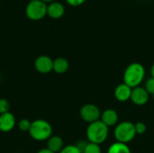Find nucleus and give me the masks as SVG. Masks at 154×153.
<instances>
[{
    "instance_id": "obj_1",
    "label": "nucleus",
    "mask_w": 154,
    "mask_h": 153,
    "mask_svg": "<svg viewBox=\"0 0 154 153\" xmlns=\"http://www.w3.org/2000/svg\"><path fill=\"white\" fill-rule=\"evenodd\" d=\"M145 68L142 63L133 62L129 64L124 72V83L132 88L141 86L145 78Z\"/></svg>"
},
{
    "instance_id": "obj_2",
    "label": "nucleus",
    "mask_w": 154,
    "mask_h": 153,
    "mask_svg": "<svg viewBox=\"0 0 154 153\" xmlns=\"http://www.w3.org/2000/svg\"><path fill=\"white\" fill-rule=\"evenodd\" d=\"M28 133L31 138L36 142H47L48 139L53 135V129L48 121L43 119H36L32 122Z\"/></svg>"
},
{
    "instance_id": "obj_3",
    "label": "nucleus",
    "mask_w": 154,
    "mask_h": 153,
    "mask_svg": "<svg viewBox=\"0 0 154 153\" xmlns=\"http://www.w3.org/2000/svg\"><path fill=\"white\" fill-rule=\"evenodd\" d=\"M109 128L100 120L89 124L86 130V136L88 142L99 145L104 143L107 140Z\"/></svg>"
},
{
    "instance_id": "obj_4",
    "label": "nucleus",
    "mask_w": 154,
    "mask_h": 153,
    "mask_svg": "<svg viewBox=\"0 0 154 153\" xmlns=\"http://www.w3.org/2000/svg\"><path fill=\"white\" fill-rule=\"evenodd\" d=\"M137 135L134 124L130 121H124L118 123L114 130V137L116 142L122 143L131 142Z\"/></svg>"
},
{
    "instance_id": "obj_5",
    "label": "nucleus",
    "mask_w": 154,
    "mask_h": 153,
    "mask_svg": "<svg viewBox=\"0 0 154 153\" xmlns=\"http://www.w3.org/2000/svg\"><path fill=\"white\" fill-rule=\"evenodd\" d=\"M25 14L32 21H40L47 15V4L41 0L30 1L25 7Z\"/></svg>"
},
{
    "instance_id": "obj_6",
    "label": "nucleus",
    "mask_w": 154,
    "mask_h": 153,
    "mask_svg": "<svg viewBox=\"0 0 154 153\" xmlns=\"http://www.w3.org/2000/svg\"><path fill=\"white\" fill-rule=\"evenodd\" d=\"M79 115L84 122L89 124L100 120L101 111L99 107L94 104H86L80 108Z\"/></svg>"
},
{
    "instance_id": "obj_7",
    "label": "nucleus",
    "mask_w": 154,
    "mask_h": 153,
    "mask_svg": "<svg viewBox=\"0 0 154 153\" xmlns=\"http://www.w3.org/2000/svg\"><path fill=\"white\" fill-rule=\"evenodd\" d=\"M34 69L40 74H48L53 70V60L47 55H40L34 60Z\"/></svg>"
},
{
    "instance_id": "obj_8",
    "label": "nucleus",
    "mask_w": 154,
    "mask_h": 153,
    "mask_svg": "<svg viewBox=\"0 0 154 153\" xmlns=\"http://www.w3.org/2000/svg\"><path fill=\"white\" fill-rule=\"evenodd\" d=\"M150 95L147 92V90L144 88V87L139 86L137 87H134L132 89V94H131V101L133 104L138 106H143L146 105L149 102L150 99Z\"/></svg>"
},
{
    "instance_id": "obj_9",
    "label": "nucleus",
    "mask_w": 154,
    "mask_h": 153,
    "mask_svg": "<svg viewBox=\"0 0 154 153\" xmlns=\"http://www.w3.org/2000/svg\"><path fill=\"white\" fill-rule=\"evenodd\" d=\"M17 125L15 116L11 113H5L0 115V132L10 133Z\"/></svg>"
},
{
    "instance_id": "obj_10",
    "label": "nucleus",
    "mask_w": 154,
    "mask_h": 153,
    "mask_svg": "<svg viewBox=\"0 0 154 153\" xmlns=\"http://www.w3.org/2000/svg\"><path fill=\"white\" fill-rule=\"evenodd\" d=\"M100 121L104 123L108 128L109 127H116L119 121V115L118 113L112 108H107L104 112L101 113Z\"/></svg>"
},
{
    "instance_id": "obj_11",
    "label": "nucleus",
    "mask_w": 154,
    "mask_h": 153,
    "mask_svg": "<svg viewBox=\"0 0 154 153\" xmlns=\"http://www.w3.org/2000/svg\"><path fill=\"white\" fill-rule=\"evenodd\" d=\"M65 14V6L62 3L53 1L47 5V15L52 19H60Z\"/></svg>"
},
{
    "instance_id": "obj_12",
    "label": "nucleus",
    "mask_w": 154,
    "mask_h": 153,
    "mask_svg": "<svg viewBox=\"0 0 154 153\" xmlns=\"http://www.w3.org/2000/svg\"><path fill=\"white\" fill-rule=\"evenodd\" d=\"M132 87L127 86L125 83L119 84L114 91L115 98L119 102H126L131 99V94H132Z\"/></svg>"
},
{
    "instance_id": "obj_13",
    "label": "nucleus",
    "mask_w": 154,
    "mask_h": 153,
    "mask_svg": "<svg viewBox=\"0 0 154 153\" xmlns=\"http://www.w3.org/2000/svg\"><path fill=\"white\" fill-rule=\"evenodd\" d=\"M63 139L59 135H52L47 141L46 148L54 153H59L64 148Z\"/></svg>"
},
{
    "instance_id": "obj_14",
    "label": "nucleus",
    "mask_w": 154,
    "mask_h": 153,
    "mask_svg": "<svg viewBox=\"0 0 154 153\" xmlns=\"http://www.w3.org/2000/svg\"><path fill=\"white\" fill-rule=\"evenodd\" d=\"M69 69V62L63 57H59L53 60V71L57 74H64Z\"/></svg>"
},
{
    "instance_id": "obj_15",
    "label": "nucleus",
    "mask_w": 154,
    "mask_h": 153,
    "mask_svg": "<svg viewBox=\"0 0 154 153\" xmlns=\"http://www.w3.org/2000/svg\"><path fill=\"white\" fill-rule=\"evenodd\" d=\"M106 153H132V151L127 144L116 142L109 146Z\"/></svg>"
},
{
    "instance_id": "obj_16",
    "label": "nucleus",
    "mask_w": 154,
    "mask_h": 153,
    "mask_svg": "<svg viewBox=\"0 0 154 153\" xmlns=\"http://www.w3.org/2000/svg\"><path fill=\"white\" fill-rule=\"evenodd\" d=\"M82 153H102V150L99 144L87 142L86 146L82 150Z\"/></svg>"
},
{
    "instance_id": "obj_17",
    "label": "nucleus",
    "mask_w": 154,
    "mask_h": 153,
    "mask_svg": "<svg viewBox=\"0 0 154 153\" xmlns=\"http://www.w3.org/2000/svg\"><path fill=\"white\" fill-rule=\"evenodd\" d=\"M31 124H32V122L28 119H22L20 120L18 123H17V127L18 129L21 131V132H23V133H26V132H29L30 130V127H31Z\"/></svg>"
},
{
    "instance_id": "obj_18",
    "label": "nucleus",
    "mask_w": 154,
    "mask_h": 153,
    "mask_svg": "<svg viewBox=\"0 0 154 153\" xmlns=\"http://www.w3.org/2000/svg\"><path fill=\"white\" fill-rule=\"evenodd\" d=\"M59 153H82V151L76 144H69L64 146Z\"/></svg>"
},
{
    "instance_id": "obj_19",
    "label": "nucleus",
    "mask_w": 154,
    "mask_h": 153,
    "mask_svg": "<svg viewBox=\"0 0 154 153\" xmlns=\"http://www.w3.org/2000/svg\"><path fill=\"white\" fill-rule=\"evenodd\" d=\"M10 103L5 98H0V115L10 112Z\"/></svg>"
},
{
    "instance_id": "obj_20",
    "label": "nucleus",
    "mask_w": 154,
    "mask_h": 153,
    "mask_svg": "<svg viewBox=\"0 0 154 153\" xmlns=\"http://www.w3.org/2000/svg\"><path fill=\"white\" fill-rule=\"evenodd\" d=\"M144 88L147 90V92L149 93L150 96H153L154 98V78H149L144 85Z\"/></svg>"
},
{
    "instance_id": "obj_21",
    "label": "nucleus",
    "mask_w": 154,
    "mask_h": 153,
    "mask_svg": "<svg viewBox=\"0 0 154 153\" xmlns=\"http://www.w3.org/2000/svg\"><path fill=\"white\" fill-rule=\"evenodd\" d=\"M134 127H135L136 133L137 134H140V135L145 133L146 131H147V125H146V124L143 123V122H141V121L135 123L134 124Z\"/></svg>"
},
{
    "instance_id": "obj_22",
    "label": "nucleus",
    "mask_w": 154,
    "mask_h": 153,
    "mask_svg": "<svg viewBox=\"0 0 154 153\" xmlns=\"http://www.w3.org/2000/svg\"><path fill=\"white\" fill-rule=\"evenodd\" d=\"M87 0H66L68 5H69L70 6H74V7L82 5Z\"/></svg>"
},
{
    "instance_id": "obj_23",
    "label": "nucleus",
    "mask_w": 154,
    "mask_h": 153,
    "mask_svg": "<svg viewBox=\"0 0 154 153\" xmlns=\"http://www.w3.org/2000/svg\"><path fill=\"white\" fill-rule=\"evenodd\" d=\"M37 153H54L52 152L51 151H50L49 149H47V148H43V149H41V150H39Z\"/></svg>"
},
{
    "instance_id": "obj_24",
    "label": "nucleus",
    "mask_w": 154,
    "mask_h": 153,
    "mask_svg": "<svg viewBox=\"0 0 154 153\" xmlns=\"http://www.w3.org/2000/svg\"><path fill=\"white\" fill-rule=\"evenodd\" d=\"M150 72H151V77L154 78V63L152 65V67H151V70H150Z\"/></svg>"
},
{
    "instance_id": "obj_25",
    "label": "nucleus",
    "mask_w": 154,
    "mask_h": 153,
    "mask_svg": "<svg viewBox=\"0 0 154 153\" xmlns=\"http://www.w3.org/2000/svg\"><path fill=\"white\" fill-rule=\"evenodd\" d=\"M41 1H42L43 3H45V4H47V5H49L50 3L53 2V0H41Z\"/></svg>"
},
{
    "instance_id": "obj_26",
    "label": "nucleus",
    "mask_w": 154,
    "mask_h": 153,
    "mask_svg": "<svg viewBox=\"0 0 154 153\" xmlns=\"http://www.w3.org/2000/svg\"><path fill=\"white\" fill-rule=\"evenodd\" d=\"M30 1H35V0H29V2H30Z\"/></svg>"
}]
</instances>
